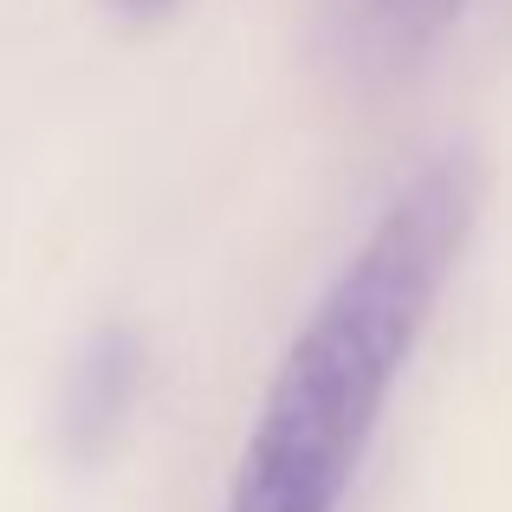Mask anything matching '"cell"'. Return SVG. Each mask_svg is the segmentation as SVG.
I'll use <instances>...</instances> for the list:
<instances>
[{
  "instance_id": "obj_1",
  "label": "cell",
  "mask_w": 512,
  "mask_h": 512,
  "mask_svg": "<svg viewBox=\"0 0 512 512\" xmlns=\"http://www.w3.org/2000/svg\"><path fill=\"white\" fill-rule=\"evenodd\" d=\"M480 221V163L448 150L376 214L325 299L286 344L221 512H338L357 461L402 383L467 234Z\"/></svg>"
},
{
  "instance_id": "obj_2",
  "label": "cell",
  "mask_w": 512,
  "mask_h": 512,
  "mask_svg": "<svg viewBox=\"0 0 512 512\" xmlns=\"http://www.w3.org/2000/svg\"><path fill=\"white\" fill-rule=\"evenodd\" d=\"M467 0H325V39L357 78H409L454 33Z\"/></svg>"
},
{
  "instance_id": "obj_3",
  "label": "cell",
  "mask_w": 512,
  "mask_h": 512,
  "mask_svg": "<svg viewBox=\"0 0 512 512\" xmlns=\"http://www.w3.org/2000/svg\"><path fill=\"white\" fill-rule=\"evenodd\" d=\"M137 389H143V338L130 325H98L85 338V350L72 357V376H65V402H59L65 454L98 461L124 435Z\"/></svg>"
},
{
  "instance_id": "obj_4",
  "label": "cell",
  "mask_w": 512,
  "mask_h": 512,
  "mask_svg": "<svg viewBox=\"0 0 512 512\" xmlns=\"http://www.w3.org/2000/svg\"><path fill=\"white\" fill-rule=\"evenodd\" d=\"M169 7H182V0H111V13H124V20H163Z\"/></svg>"
}]
</instances>
